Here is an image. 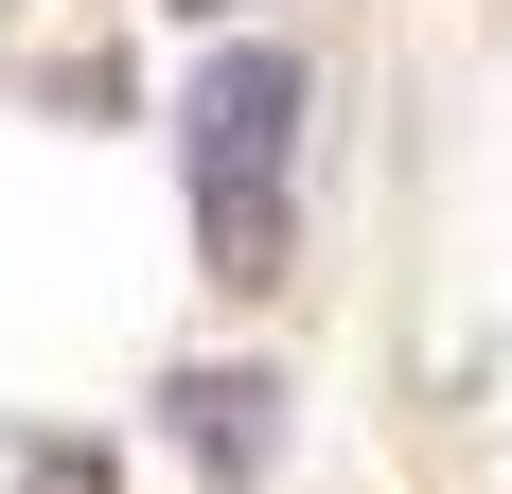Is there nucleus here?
<instances>
[{"mask_svg":"<svg viewBox=\"0 0 512 494\" xmlns=\"http://www.w3.org/2000/svg\"><path fill=\"white\" fill-rule=\"evenodd\" d=\"M159 406H177V442H195V459H265V406H283V389H265V371H177Z\"/></svg>","mask_w":512,"mask_h":494,"instance_id":"2","label":"nucleus"},{"mask_svg":"<svg viewBox=\"0 0 512 494\" xmlns=\"http://www.w3.org/2000/svg\"><path fill=\"white\" fill-rule=\"evenodd\" d=\"M283 142H301V53H212L195 71V247L212 283H283Z\"/></svg>","mask_w":512,"mask_h":494,"instance_id":"1","label":"nucleus"},{"mask_svg":"<svg viewBox=\"0 0 512 494\" xmlns=\"http://www.w3.org/2000/svg\"><path fill=\"white\" fill-rule=\"evenodd\" d=\"M36 494H106V459H36Z\"/></svg>","mask_w":512,"mask_h":494,"instance_id":"3","label":"nucleus"},{"mask_svg":"<svg viewBox=\"0 0 512 494\" xmlns=\"http://www.w3.org/2000/svg\"><path fill=\"white\" fill-rule=\"evenodd\" d=\"M177 18H230V0H177Z\"/></svg>","mask_w":512,"mask_h":494,"instance_id":"4","label":"nucleus"}]
</instances>
